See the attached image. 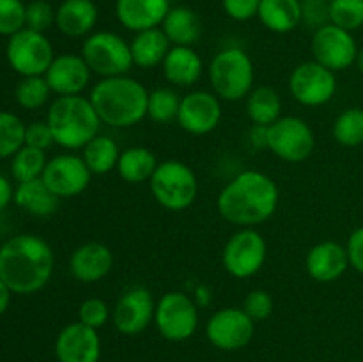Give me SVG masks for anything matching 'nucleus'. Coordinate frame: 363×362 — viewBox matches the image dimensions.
<instances>
[{"label":"nucleus","instance_id":"obj_50","mask_svg":"<svg viewBox=\"0 0 363 362\" xmlns=\"http://www.w3.org/2000/svg\"><path fill=\"white\" fill-rule=\"evenodd\" d=\"M0 229H2V219H0Z\"/></svg>","mask_w":363,"mask_h":362},{"label":"nucleus","instance_id":"obj_38","mask_svg":"<svg viewBox=\"0 0 363 362\" xmlns=\"http://www.w3.org/2000/svg\"><path fill=\"white\" fill-rule=\"evenodd\" d=\"M27 4L23 0H0V35L11 38L25 28Z\"/></svg>","mask_w":363,"mask_h":362},{"label":"nucleus","instance_id":"obj_19","mask_svg":"<svg viewBox=\"0 0 363 362\" xmlns=\"http://www.w3.org/2000/svg\"><path fill=\"white\" fill-rule=\"evenodd\" d=\"M45 78L53 94L77 96L89 87L92 71L78 53H60L52 60Z\"/></svg>","mask_w":363,"mask_h":362},{"label":"nucleus","instance_id":"obj_39","mask_svg":"<svg viewBox=\"0 0 363 362\" xmlns=\"http://www.w3.org/2000/svg\"><path fill=\"white\" fill-rule=\"evenodd\" d=\"M110 318H112V311H110L108 304L98 297L87 298L78 307V322L91 327V329H103Z\"/></svg>","mask_w":363,"mask_h":362},{"label":"nucleus","instance_id":"obj_46","mask_svg":"<svg viewBox=\"0 0 363 362\" xmlns=\"http://www.w3.org/2000/svg\"><path fill=\"white\" fill-rule=\"evenodd\" d=\"M247 138L252 149H255V151H264V149H268V126L252 124Z\"/></svg>","mask_w":363,"mask_h":362},{"label":"nucleus","instance_id":"obj_18","mask_svg":"<svg viewBox=\"0 0 363 362\" xmlns=\"http://www.w3.org/2000/svg\"><path fill=\"white\" fill-rule=\"evenodd\" d=\"M53 350L59 362H99L101 339L98 330L77 319L57 334Z\"/></svg>","mask_w":363,"mask_h":362},{"label":"nucleus","instance_id":"obj_32","mask_svg":"<svg viewBox=\"0 0 363 362\" xmlns=\"http://www.w3.org/2000/svg\"><path fill=\"white\" fill-rule=\"evenodd\" d=\"M332 135L344 148H358L363 144V109H346L333 121Z\"/></svg>","mask_w":363,"mask_h":362},{"label":"nucleus","instance_id":"obj_20","mask_svg":"<svg viewBox=\"0 0 363 362\" xmlns=\"http://www.w3.org/2000/svg\"><path fill=\"white\" fill-rule=\"evenodd\" d=\"M350 268L346 245L333 240L315 243L305 256V270L315 283L330 284L339 280Z\"/></svg>","mask_w":363,"mask_h":362},{"label":"nucleus","instance_id":"obj_28","mask_svg":"<svg viewBox=\"0 0 363 362\" xmlns=\"http://www.w3.org/2000/svg\"><path fill=\"white\" fill-rule=\"evenodd\" d=\"M13 201L30 215L50 216L57 212L60 199L46 187L41 177H38V180L18 183Z\"/></svg>","mask_w":363,"mask_h":362},{"label":"nucleus","instance_id":"obj_4","mask_svg":"<svg viewBox=\"0 0 363 362\" xmlns=\"http://www.w3.org/2000/svg\"><path fill=\"white\" fill-rule=\"evenodd\" d=\"M46 123L57 146L67 151L84 149L99 135L101 119L96 114L89 96H57L46 114Z\"/></svg>","mask_w":363,"mask_h":362},{"label":"nucleus","instance_id":"obj_12","mask_svg":"<svg viewBox=\"0 0 363 362\" xmlns=\"http://www.w3.org/2000/svg\"><path fill=\"white\" fill-rule=\"evenodd\" d=\"M291 96L303 106H323L337 92V77L332 70L312 60L298 64L287 80Z\"/></svg>","mask_w":363,"mask_h":362},{"label":"nucleus","instance_id":"obj_29","mask_svg":"<svg viewBox=\"0 0 363 362\" xmlns=\"http://www.w3.org/2000/svg\"><path fill=\"white\" fill-rule=\"evenodd\" d=\"M155 153L144 146H131L121 151L119 162H117V174L123 181L130 185L144 183L152 177L156 167H158Z\"/></svg>","mask_w":363,"mask_h":362},{"label":"nucleus","instance_id":"obj_48","mask_svg":"<svg viewBox=\"0 0 363 362\" xmlns=\"http://www.w3.org/2000/svg\"><path fill=\"white\" fill-rule=\"evenodd\" d=\"M11 304V290L6 286L2 279H0V316L7 311Z\"/></svg>","mask_w":363,"mask_h":362},{"label":"nucleus","instance_id":"obj_26","mask_svg":"<svg viewBox=\"0 0 363 362\" xmlns=\"http://www.w3.org/2000/svg\"><path fill=\"white\" fill-rule=\"evenodd\" d=\"M257 18L273 34H289L301 25V0H261Z\"/></svg>","mask_w":363,"mask_h":362},{"label":"nucleus","instance_id":"obj_8","mask_svg":"<svg viewBox=\"0 0 363 362\" xmlns=\"http://www.w3.org/2000/svg\"><path fill=\"white\" fill-rule=\"evenodd\" d=\"M266 259H268V243L255 227H240L223 245V270L234 279L243 280L257 275Z\"/></svg>","mask_w":363,"mask_h":362},{"label":"nucleus","instance_id":"obj_41","mask_svg":"<svg viewBox=\"0 0 363 362\" xmlns=\"http://www.w3.org/2000/svg\"><path fill=\"white\" fill-rule=\"evenodd\" d=\"M243 311L257 322H264L273 312V298L266 290H252L243 300Z\"/></svg>","mask_w":363,"mask_h":362},{"label":"nucleus","instance_id":"obj_13","mask_svg":"<svg viewBox=\"0 0 363 362\" xmlns=\"http://www.w3.org/2000/svg\"><path fill=\"white\" fill-rule=\"evenodd\" d=\"M311 52L315 62L337 73L357 64L360 50L357 39L353 38V32L344 31L333 23H326L314 31L311 39Z\"/></svg>","mask_w":363,"mask_h":362},{"label":"nucleus","instance_id":"obj_9","mask_svg":"<svg viewBox=\"0 0 363 362\" xmlns=\"http://www.w3.org/2000/svg\"><path fill=\"white\" fill-rule=\"evenodd\" d=\"M155 325L170 343L188 341L197 332L199 304L183 291H167L156 302Z\"/></svg>","mask_w":363,"mask_h":362},{"label":"nucleus","instance_id":"obj_37","mask_svg":"<svg viewBox=\"0 0 363 362\" xmlns=\"http://www.w3.org/2000/svg\"><path fill=\"white\" fill-rule=\"evenodd\" d=\"M330 23L344 31L363 27V0H330Z\"/></svg>","mask_w":363,"mask_h":362},{"label":"nucleus","instance_id":"obj_11","mask_svg":"<svg viewBox=\"0 0 363 362\" xmlns=\"http://www.w3.org/2000/svg\"><path fill=\"white\" fill-rule=\"evenodd\" d=\"M314 148V130L301 117L282 116L268 126V149L282 162H305L311 158Z\"/></svg>","mask_w":363,"mask_h":362},{"label":"nucleus","instance_id":"obj_23","mask_svg":"<svg viewBox=\"0 0 363 362\" xmlns=\"http://www.w3.org/2000/svg\"><path fill=\"white\" fill-rule=\"evenodd\" d=\"M99 9L94 0H62L55 9V27L66 38H87L94 32Z\"/></svg>","mask_w":363,"mask_h":362},{"label":"nucleus","instance_id":"obj_15","mask_svg":"<svg viewBox=\"0 0 363 362\" xmlns=\"http://www.w3.org/2000/svg\"><path fill=\"white\" fill-rule=\"evenodd\" d=\"M41 180L59 199H71L87 190L92 172L82 155L62 153L48 160Z\"/></svg>","mask_w":363,"mask_h":362},{"label":"nucleus","instance_id":"obj_5","mask_svg":"<svg viewBox=\"0 0 363 362\" xmlns=\"http://www.w3.org/2000/svg\"><path fill=\"white\" fill-rule=\"evenodd\" d=\"M211 91L222 102L247 99L254 89L255 67L252 57L240 46H229L215 53L208 67Z\"/></svg>","mask_w":363,"mask_h":362},{"label":"nucleus","instance_id":"obj_43","mask_svg":"<svg viewBox=\"0 0 363 362\" xmlns=\"http://www.w3.org/2000/svg\"><path fill=\"white\" fill-rule=\"evenodd\" d=\"M53 144H55L53 133L46 121H34V123L28 124L27 130H25V146H30V148L46 151V149L52 148Z\"/></svg>","mask_w":363,"mask_h":362},{"label":"nucleus","instance_id":"obj_7","mask_svg":"<svg viewBox=\"0 0 363 362\" xmlns=\"http://www.w3.org/2000/svg\"><path fill=\"white\" fill-rule=\"evenodd\" d=\"M80 55L91 67L92 75H98L99 78L128 75L133 67L130 43L110 31H98L87 35Z\"/></svg>","mask_w":363,"mask_h":362},{"label":"nucleus","instance_id":"obj_44","mask_svg":"<svg viewBox=\"0 0 363 362\" xmlns=\"http://www.w3.org/2000/svg\"><path fill=\"white\" fill-rule=\"evenodd\" d=\"M261 0H222L227 16L234 21H248L257 18Z\"/></svg>","mask_w":363,"mask_h":362},{"label":"nucleus","instance_id":"obj_40","mask_svg":"<svg viewBox=\"0 0 363 362\" xmlns=\"http://www.w3.org/2000/svg\"><path fill=\"white\" fill-rule=\"evenodd\" d=\"M55 25V9L46 0H32L27 4L25 13V27L38 32H46Z\"/></svg>","mask_w":363,"mask_h":362},{"label":"nucleus","instance_id":"obj_3","mask_svg":"<svg viewBox=\"0 0 363 362\" xmlns=\"http://www.w3.org/2000/svg\"><path fill=\"white\" fill-rule=\"evenodd\" d=\"M103 124L131 128L147 117L149 91L133 77L99 78L89 94Z\"/></svg>","mask_w":363,"mask_h":362},{"label":"nucleus","instance_id":"obj_1","mask_svg":"<svg viewBox=\"0 0 363 362\" xmlns=\"http://www.w3.org/2000/svg\"><path fill=\"white\" fill-rule=\"evenodd\" d=\"M280 202L279 185L261 170H243L216 197V209L236 227H255L275 215Z\"/></svg>","mask_w":363,"mask_h":362},{"label":"nucleus","instance_id":"obj_42","mask_svg":"<svg viewBox=\"0 0 363 362\" xmlns=\"http://www.w3.org/2000/svg\"><path fill=\"white\" fill-rule=\"evenodd\" d=\"M301 23L314 31L330 23V0H301Z\"/></svg>","mask_w":363,"mask_h":362},{"label":"nucleus","instance_id":"obj_16","mask_svg":"<svg viewBox=\"0 0 363 362\" xmlns=\"http://www.w3.org/2000/svg\"><path fill=\"white\" fill-rule=\"evenodd\" d=\"M222 99L213 91H190L181 98L179 114H177V124L186 133L202 137L218 128L222 121Z\"/></svg>","mask_w":363,"mask_h":362},{"label":"nucleus","instance_id":"obj_24","mask_svg":"<svg viewBox=\"0 0 363 362\" xmlns=\"http://www.w3.org/2000/svg\"><path fill=\"white\" fill-rule=\"evenodd\" d=\"M165 80L174 87H194L202 77L204 62L194 46H172L162 64Z\"/></svg>","mask_w":363,"mask_h":362},{"label":"nucleus","instance_id":"obj_21","mask_svg":"<svg viewBox=\"0 0 363 362\" xmlns=\"http://www.w3.org/2000/svg\"><path fill=\"white\" fill-rule=\"evenodd\" d=\"M112 251L99 241H87V243L78 245L69 258V272L78 283H99L112 272Z\"/></svg>","mask_w":363,"mask_h":362},{"label":"nucleus","instance_id":"obj_2","mask_svg":"<svg viewBox=\"0 0 363 362\" xmlns=\"http://www.w3.org/2000/svg\"><path fill=\"white\" fill-rule=\"evenodd\" d=\"M53 270L55 254L38 234H18L0 247V279L11 293H38L50 283Z\"/></svg>","mask_w":363,"mask_h":362},{"label":"nucleus","instance_id":"obj_36","mask_svg":"<svg viewBox=\"0 0 363 362\" xmlns=\"http://www.w3.org/2000/svg\"><path fill=\"white\" fill-rule=\"evenodd\" d=\"M50 94H53L45 77H21L14 89L16 103L25 110H38L46 105Z\"/></svg>","mask_w":363,"mask_h":362},{"label":"nucleus","instance_id":"obj_6","mask_svg":"<svg viewBox=\"0 0 363 362\" xmlns=\"http://www.w3.org/2000/svg\"><path fill=\"white\" fill-rule=\"evenodd\" d=\"M149 188L155 201L163 209L179 213L190 208L199 194L197 174L181 160L160 162L149 180Z\"/></svg>","mask_w":363,"mask_h":362},{"label":"nucleus","instance_id":"obj_34","mask_svg":"<svg viewBox=\"0 0 363 362\" xmlns=\"http://www.w3.org/2000/svg\"><path fill=\"white\" fill-rule=\"evenodd\" d=\"M181 96L172 87H158L149 91L147 117L158 124H167L177 119Z\"/></svg>","mask_w":363,"mask_h":362},{"label":"nucleus","instance_id":"obj_14","mask_svg":"<svg viewBox=\"0 0 363 362\" xmlns=\"http://www.w3.org/2000/svg\"><path fill=\"white\" fill-rule=\"evenodd\" d=\"M255 322L243 307H223L209 316L206 323V337L222 351H236L248 346L254 339Z\"/></svg>","mask_w":363,"mask_h":362},{"label":"nucleus","instance_id":"obj_10","mask_svg":"<svg viewBox=\"0 0 363 362\" xmlns=\"http://www.w3.org/2000/svg\"><path fill=\"white\" fill-rule=\"evenodd\" d=\"M6 59L21 77H45L55 52L45 32L25 27L7 39Z\"/></svg>","mask_w":363,"mask_h":362},{"label":"nucleus","instance_id":"obj_30","mask_svg":"<svg viewBox=\"0 0 363 362\" xmlns=\"http://www.w3.org/2000/svg\"><path fill=\"white\" fill-rule=\"evenodd\" d=\"M247 116L252 124L269 126L282 117V98L268 85L254 87L247 96Z\"/></svg>","mask_w":363,"mask_h":362},{"label":"nucleus","instance_id":"obj_47","mask_svg":"<svg viewBox=\"0 0 363 362\" xmlns=\"http://www.w3.org/2000/svg\"><path fill=\"white\" fill-rule=\"evenodd\" d=\"M13 197H14V190L13 187H11L9 180L0 174V212L7 208V204L13 201Z\"/></svg>","mask_w":363,"mask_h":362},{"label":"nucleus","instance_id":"obj_31","mask_svg":"<svg viewBox=\"0 0 363 362\" xmlns=\"http://www.w3.org/2000/svg\"><path fill=\"white\" fill-rule=\"evenodd\" d=\"M121 149L117 142L108 135H96L84 149H82V158L87 163L89 170L98 176L112 172L119 162Z\"/></svg>","mask_w":363,"mask_h":362},{"label":"nucleus","instance_id":"obj_25","mask_svg":"<svg viewBox=\"0 0 363 362\" xmlns=\"http://www.w3.org/2000/svg\"><path fill=\"white\" fill-rule=\"evenodd\" d=\"M130 48L133 66L140 67V70H152L156 66H162L172 45L162 27H155L137 32L130 41Z\"/></svg>","mask_w":363,"mask_h":362},{"label":"nucleus","instance_id":"obj_27","mask_svg":"<svg viewBox=\"0 0 363 362\" xmlns=\"http://www.w3.org/2000/svg\"><path fill=\"white\" fill-rule=\"evenodd\" d=\"M162 31L172 46H194L201 38L202 27L194 9L186 6H174L163 20Z\"/></svg>","mask_w":363,"mask_h":362},{"label":"nucleus","instance_id":"obj_45","mask_svg":"<svg viewBox=\"0 0 363 362\" xmlns=\"http://www.w3.org/2000/svg\"><path fill=\"white\" fill-rule=\"evenodd\" d=\"M346 251L347 258H350V266H353L358 273H363V226L350 234Z\"/></svg>","mask_w":363,"mask_h":362},{"label":"nucleus","instance_id":"obj_49","mask_svg":"<svg viewBox=\"0 0 363 362\" xmlns=\"http://www.w3.org/2000/svg\"><path fill=\"white\" fill-rule=\"evenodd\" d=\"M357 66H358V70H360V73H362V77H363V50H360V52H358Z\"/></svg>","mask_w":363,"mask_h":362},{"label":"nucleus","instance_id":"obj_35","mask_svg":"<svg viewBox=\"0 0 363 362\" xmlns=\"http://www.w3.org/2000/svg\"><path fill=\"white\" fill-rule=\"evenodd\" d=\"M27 124L13 112H0V158L14 156L25 146Z\"/></svg>","mask_w":363,"mask_h":362},{"label":"nucleus","instance_id":"obj_22","mask_svg":"<svg viewBox=\"0 0 363 362\" xmlns=\"http://www.w3.org/2000/svg\"><path fill=\"white\" fill-rule=\"evenodd\" d=\"M170 7V0H116V16L126 31L137 34L162 27Z\"/></svg>","mask_w":363,"mask_h":362},{"label":"nucleus","instance_id":"obj_33","mask_svg":"<svg viewBox=\"0 0 363 362\" xmlns=\"http://www.w3.org/2000/svg\"><path fill=\"white\" fill-rule=\"evenodd\" d=\"M46 163H48V160H46V151L30 148V146H23V148L13 156V162H11V174H13V177L18 183L38 180V177H41L43 172H45Z\"/></svg>","mask_w":363,"mask_h":362},{"label":"nucleus","instance_id":"obj_17","mask_svg":"<svg viewBox=\"0 0 363 362\" xmlns=\"http://www.w3.org/2000/svg\"><path fill=\"white\" fill-rule=\"evenodd\" d=\"M156 302L151 291L135 286L124 291L112 309V323L123 336H138L155 322Z\"/></svg>","mask_w":363,"mask_h":362}]
</instances>
